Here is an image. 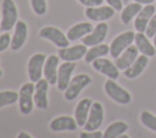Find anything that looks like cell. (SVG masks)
I'll use <instances>...</instances> for the list:
<instances>
[{
  "label": "cell",
  "mask_w": 156,
  "mask_h": 138,
  "mask_svg": "<svg viewBox=\"0 0 156 138\" xmlns=\"http://www.w3.org/2000/svg\"><path fill=\"white\" fill-rule=\"evenodd\" d=\"M135 39V34L132 31L123 32L118 34L110 44V54L113 59H117L128 46L132 45V43Z\"/></svg>",
  "instance_id": "cell-4"
},
{
  "label": "cell",
  "mask_w": 156,
  "mask_h": 138,
  "mask_svg": "<svg viewBox=\"0 0 156 138\" xmlns=\"http://www.w3.org/2000/svg\"><path fill=\"white\" fill-rule=\"evenodd\" d=\"M90 83H91V78H90L88 74H85V73H80V74L74 76V77L71 79V82H69L68 87L66 88V90L63 92L65 99L68 100V101L74 100V99L79 95V93H80L87 85H89Z\"/></svg>",
  "instance_id": "cell-2"
},
{
  "label": "cell",
  "mask_w": 156,
  "mask_h": 138,
  "mask_svg": "<svg viewBox=\"0 0 156 138\" xmlns=\"http://www.w3.org/2000/svg\"><path fill=\"white\" fill-rule=\"evenodd\" d=\"M108 53H110V45L98 44V45H94L90 49H88V51L84 56V60H85V62L91 64L94 60H96L99 57H102V56L107 55Z\"/></svg>",
  "instance_id": "cell-24"
},
{
  "label": "cell",
  "mask_w": 156,
  "mask_h": 138,
  "mask_svg": "<svg viewBox=\"0 0 156 138\" xmlns=\"http://www.w3.org/2000/svg\"><path fill=\"white\" fill-rule=\"evenodd\" d=\"M138 53H139V49L136 48V45L135 46H133V45L128 46L115 61V64L118 67V70H123V71L127 70L136 60V57L139 56Z\"/></svg>",
  "instance_id": "cell-17"
},
{
  "label": "cell",
  "mask_w": 156,
  "mask_h": 138,
  "mask_svg": "<svg viewBox=\"0 0 156 138\" xmlns=\"http://www.w3.org/2000/svg\"><path fill=\"white\" fill-rule=\"evenodd\" d=\"M141 9H143L141 7V4H139V2H135L134 1L132 4H128L122 10V12H121V21H122V23L128 24L132 21V18L136 17V15L140 12Z\"/></svg>",
  "instance_id": "cell-26"
},
{
  "label": "cell",
  "mask_w": 156,
  "mask_h": 138,
  "mask_svg": "<svg viewBox=\"0 0 156 138\" xmlns=\"http://www.w3.org/2000/svg\"><path fill=\"white\" fill-rule=\"evenodd\" d=\"M128 1H129V0H122L123 4H128Z\"/></svg>",
  "instance_id": "cell-39"
},
{
  "label": "cell",
  "mask_w": 156,
  "mask_h": 138,
  "mask_svg": "<svg viewBox=\"0 0 156 138\" xmlns=\"http://www.w3.org/2000/svg\"><path fill=\"white\" fill-rule=\"evenodd\" d=\"M107 29H108L107 23L99 22L88 35H85L84 38H82V43L84 45H87V46H94V45L101 44L104 42V39L106 38Z\"/></svg>",
  "instance_id": "cell-9"
},
{
  "label": "cell",
  "mask_w": 156,
  "mask_h": 138,
  "mask_svg": "<svg viewBox=\"0 0 156 138\" xmlns=\"http://www.w3.org/2000/svg\"><path fill=\"white\" fill-rule=\"evenodd\" d=\"M74 68H76V62H72V61H65L63 64L60 65L57 71V83H56L58 90H62V92L66 90V88L68 87L72 79L71 77Z\"/></svg>",
  "instance_id": "cell-10"
},
{
  "label": "cell",
  "mask_w": 156,
  "mask_h": 138,
  "mask_svg": "<svg viewBox=\"0 0 156 138\" xmlns=\"http://www.w3.org/2000/svg\"><path fill=\"white\" fill-rule=\"evenodd\" d=\"M104 88H105L106 94H107L113 101H116V103H118V104H121V105H127V104H129V103L132 101L130 94H129L124 88H122L121 85H118V84L115 82V79L108 78V79L105 82Z\"/></svg>",
  "instance_id": "cell-3"
},
{
  "label": "cell",
  "mask_w": 156,
  "mask_h": 138,
  "mask_svg": "<svg viewBox=\"0 0 156 138\" xmlns=\"http://www.w3.org/2000/svg\"><path fill=\"white\" fill-rule=\"evenodd\" d=\"M27 37H28V27H27V23L24 21H17L16 26H15V32H13V35L11 38V45L10 48L12 50H20L26 40H27Z\"/></svg>",
  "instance_id": "cell-15"
},
{
  "label": "cell",
  "mask_w": 156,
  "mask_h": 138,
  "mask_svg": "<svg viewBox=\"0 0 156 138\" xmlns=\"http://www.w3.org/2000/svg\"><path fill=\"white\" fill-rule=\"evenodd\" d=\"M11 45V38L9 33H4L0 35V53H2L4 50H6L9 46Z\"/></svg>",
  "instance_id": "cell-31"
},
{
  "label": "cell",
  "mask_w": 156,
  "mask_h": 138,
  "mask_svg": "<svg viewBox=\"0 0 156 138\" xmlns=\"http://www.w3.org/2000/svg\"><path fill=\"white\" fill-rule=\"evenodd\" d=\"M20 98V94L13 90H2L0 92V109L11 104H15Z\"/></svg>",
  "instance_id": "cell-27"
},
{
  "label": "cell",
  "mask_w": 156,
  "mask_h": 138,
  "mask_svg": "<svg viewBox=\"0 0 156 138\" xmlns=\"http://www.w3.org/2000/svg\"><path fill=\"white\" fill-rule=\"evenodd\" d=\"M30 6L34 13L38 16L46 13V0H30Z\"/></svg>",
  "instance_id": "cell-29"
},
{
  "label": "cell",
  "mask_w": 156,
  "mask_h": 138,
  "mask_svg": "<svg viewBox=\"0 0 156 138\" xmlns=\"http://www.w3.org/2000/svg\"><path fill=\"white\" fill-rule=\"evenodd\" d=\"M39 37L43 39L50 40L51 43H54L60 49L69 46V39L67 38V35H65L63 32H61L58 28L52 27V26L43 27L39 31Z\"/></svg>",
  "instance_id": "cell-5"
},
{
  "label": "cell",
  "mask_w": 156,
  "mask_h": 138,
  "mask_svg": "<svg viewBox=\"0 0 156 138\" xmlns=\"http://www.w3.org/2000/svg\"><path fill=\"white\" fill-rule=\"evenodd\" d=\"M58 60H60V56L57 55H50L46 57V61L44 65V77L50 84L57 83Z\"/></svg>",
  "instance_id": "cell-18"
},
{
  "label": "cell",
  "mask_w": 156,
  "mask_h": 138,
  "mask_svg": "<svg viewBox=\"0 0 156 138\" xmlns=\"http://www.w3.org/2000/svg\"><path fill=\"white\" fill-rule=\"evenodd\" d=\"M154 46H155V49H156V34L154 35Z\"/></svg>",
  "instance_id": "cell-37"
},
{
  "label": "cell",
  "mask_w": 156,
  "mask_h": 138,
  "mask_svg": "<svg viewBox=\"0 0 156 138\" xmlns=\"http://www.w3.org/2000/svg\"><path fill=\"white\" fill-rule=\"evenodd\" d=\"M82 5L87 6V7H93V6H100L104 0H78Z\"/></svg>",
  "instance_id": "cell-33"
},
{
  "label": "cell",
  "mask_w": 156,
  "mask_h": 138,
  "mask_svg": "<svg viewBox=\"0 0 156 138\" xmlns=\"http://www.w3.org/2000/svg\"><path fill=\"white\" fill-rule=\"evenodd\" d=\"M93 67L94 70H96L98 72L107 76L111 79H117L119 76V70L116 66V64H113L111 60L108 59H104V57H99L96 60H94L93 62Z\"/></svg>",
  "instance_id": "cell-12"
},
{
  "label": "cell",
  "mask_w": 156,
  "mask_h": 138,
  "mask_svg": "<svg viewBox=\"0 0 156 138\" xmlns=\"http://www.w3.org/2000/svg\"><path fill=\"white\" fill-rule=\"evenodd\" d=\"M128 129V125L123 121H116L111 123L104 132L102 138H118Z\"/></svg>",
  "instance_id": "cell-25"
},
{
  "label": "cell",
  "mask_w": 156,
  "mask_h": 138,
  "mask_svg": "<svg viewBox=\"0 0 156 138\" xmlns=\"http://www.w3.org/2000/svg\"><path fill=\"white\" fill-rule=\"evenodd\" d=\"M118 138H129V137H128L127 134H124V133H123V134H122L121 137H118Z\"/></svg>",
  "instance_id": "cell-38"
},
{
  "label": "cell",
  "mask_w": 156,
  "mask_h": 138,
  "mask_svg": "<svg viewBox=\"0 0 156 138\" xmlns=\"http://www.w3.org/2000/svg\"><path fill=\"white\" fill-rule=\"evenodd\" d=\"M93 105V100L89 98H84L82 99L74 109V118L77 121L78 127H84V125L87 123L88 120V115L90 111V107Z\"/></svg>",
  "instance_id": "cell-19"
},
{
  "label": "cell",
  "mask_w": 156,
  "mask_h": 138,
  "mask_svg": "<svg viewBox=\"0 0 156 138\" xmlns=\"http://www.w3.org/2000/svg\"><path fill=\"white\" fill-rule=\"evenodd\" d=\"M94 28H93V24L90 22H80V23H77V24L72 26L67 31V34L66 35L69 39V42H74V40H78L80 38H84Z\"/></svg>",
  "instance_id": "cell-22"
},
{
  "label": "cell",
  "mask_w": 156,
  "mask_h": 138,
  "mask_svg": "<svg viewBox=\"0 0 156 138\" xmlns=\"http://www.w3.org/2000/svg\"><path fill=\"white\" fill-rule=\"evenodd\" d=\"M140 121L146 128L156 132V116L155 115H152L149 111H143L140 114Z\"/></svg>",
  "instance_id": "cell-28"
},
{
  "label": "cell",
  "mask_w": 156,
  "mask_h": 138,
  "mask_svg": "<svg viewBox=\"0 0 156 138\" xmlns=\"http://www.w3.org/2000/svg\"><path fill=\"white\" fill-rule=\"evenodd\" d=\"M17 138H32L27 132H20L18 134H17Z\"/></svg>",
  "instance_id": "cell-35"
},
{
  "label": "cell",
  "mask_w": 156,
  "mask_h": 138,
  "mask_svg": "<svg viewBox=\"0 0 156 138\" xmlns=\"http://www.w3.org/2000/svg\"><path fill=\"white\" fill-rule=\"evenodd\" d=\"M49 82L45 78L39 79L34 85V105L38 109H46L49 106L48 101V90H49Z\"/></svg>",
  "instance_id": "cell-13"
},
{
  "label": "cell",
  "mask_w": 156,
  "mask_h": 138,
  "mask_svg": "<svg viewBox=\"0 0 156 138\" xmlns=\"http://www.w3.org/2000/svg\"><path fill=\"white\" fill-rule=\"evenodd\" d=\"M145 34L149 37V38H154V35L156 34V13L151 17L147 27H146V31H145Z\"/></svg>",
  "instance_id": "cell-30"
},
{
  "label": "cell",
  "mask_w": 156,
  "mask_h": 138,
  "mask_svg": "<svg viewBox=\"0 0 156 138\" xmlns=\"http://www.w3.org/2000/svg\"><path fill=\"white\" fill-rule=\"evenodd\" d=\"M147 64H149V56L141 54L140 56L136 57V60H135L127 70H124L123 73H124V76H126L127 78H130V79L136 78L138 76H140V74L143 73V71L146 68Z\"/></svg>",
  "instance_id": "cell-21"
},
{
  "label": "cell",
  "mask_w": 156,
  "mask_h": 138,
  "mask_svg": "<svg viewBox=\"0 0 156 138\" xmlns=\"http://www.w3.org/2000/svg\"><path fill=\"white\" fill-rule=\"evenodd\" d=\"M135 2H139V4H144V5H149V4H152V1L155 0H134Z\"/></svg>",
  "instance_id": "cell-36"
},
{
  "label": "cell",
  "mask_w": 156,
  "mask_h": 138,
  "mask_svg": "<svg viewBox=\"0 0 156 138\" xmlns=\"http://www.w3.org/2000/svg\"><path fill=\"white\" fill-rule=\"evenodd\" d=\"M78 125L76 118L71 116H58L51 120L50 122V129L54 132H61V131H74L77 129Z\"/></svg>",
  "instance_id": "cell-20"
},
{
  "label": "cell",
  "mask_w": 156,
  "mask_h": 138,
  "mask_svg": "<svg viewBox=\"0 0 156 138\" xmlns=\"http://www.w3.org/2000/svg\"><path fill=\"white\" fill-rule=\"evenodd\" d=\"M102 120H104V107L100 103L95 101L90 107L87 123L84 125V131H96L101 126Z\"/></svg>",
  "instance_id": "cell-8"
},
{
  "label": "cell",
  "mask_w": 156,
  "mask_h": 138,
  "mask_svg": "<svg viewBox=\"0 0 156 138\" xmlns=\"http://www.w3.org/2000/svg\"><path fill=\"white\" fill-rule=\"evenodd\" d=\"M17 18H18V13H17V7H16L13 0H2L0 29L4 32L12 29L18 21Z\"/></svg>",
  "instance_id": "cell-1"
},
{
  "label": "cell",
  "mask_w": 156,
  "mask_h": 138,
  "mask_svg": "<svg viewBox=\"0 0 156 138\" xmlns=\"http://www.w3.org/2000/svg\"><path fill=\"white\" fill-rule=\"evenodd\" d=\"M20 111L23 115H28L33 110L34 105V84L33 82L24 83L20 89Z\"/></svg>",
  "instance_id": "cell-6"
},
{
  "label": "cell",
  "mask_w": 156,
  "mask_h": 138,
  "mask_svg": "<svg viewBox=\"0 0 156 138\" xmlns=\"http://www.w3.org/2000/svg\"><path fill=\"white\" fill-rule=\"evenodd\" d=\"M155 15V6L152 4H149L146 6H144L140 12L136 15L135 20H134V27L138 32H143L145 33L146 27L151 20V17Z\"/></svg>",
  "instance_id": "cell-16"
},
{
  "label": "cell",
  "mask_w": 156,
  "mask_h": 138,
  "mask_svg": "<svg viewBox=\"0 0 156 138\" xmlns=\"http://www.w3.org/2000/svg\"><path fill=\"white\" fill-rule=\"evenodd\" d=\"M88 49L87 45L84 44H78V45H72V46H67V48H61L58 50V56L60 59H62L63 61H72L76 62L80 59H83L87 54Z\"/></svg>",
  "instance_id": "cell-14"
},
{
  "label": "cell",
  "mask_w": 156,
  "mask_h": 138,
  "mask_svg": "<svg viewBox=\"0 0 156 138\" xmlns=\"http://www.w3.org/2000/svg\"><path fill=\"white\" fill-rule=\"evenodd\" d=\"M106 2H107L111 7H113L116 11H121V10H122V5H123L122 0H106Z\"/></svg>",
  "instance_id": "cell-34"
},
{
  "label": "cell",
  "mask_w": 156,
  "mask_h": 138,
  "mask_svg": "<svg viewBox=\"0 0 156 138\" xmlns=\"http://www.w3.org/2000/svg\"><path fill=\"white\" fill-rule=\"evenodd\" d=\"M115 9L111 7L110 5L107 6H93V7H87L84 13L85 16L91 20V21H96V22H104L106 20H110L111 17H113L115 15Z\"/></svg>",
  "instance_id": "cell-11"
},
{
  "label": "cell",
  "mask_w": 156,
  "mask_h": 138,
  "mask_svg": "<svg viewBox=\"0 0 156 138\" xmlns=\"http://www.w3.org/2000/svg\"><path fill=\"white\" fill-rule=\"evenodd\" d=\"M46 57L48 56L45 54L37 53L29 59L27 71H28L30 82L37 83L39 79H41V76L44 74V65H45Z\"/></svg>",
  "instance_id": "cell-7"
},
{
  "label": "cell",
  "mask_w": 156,
  "mask_h": 138,
  "mask_svg": "<svg viewBox=\"0 0 156 138\" xmlns=\"http://www.w3.org/2000/svg\"><path fill=\"white\" fill-rule=\"evenodd\" d=\"M2 76V71H1V68H0V77Z\"/></svg>",
  "instance_id": "cell-40"
},
{
  "label": "cell",
  "mask_w": 156,
  "mask_h": 138,
  "mask_svg": "<svg viewBox=\"0 0 156 138\" xmlns=\"http://www.w3.org/2000/svg\"><path fill=\"white\" fill-rule=\"evenodd\" d=\"M134 42H135V45H136V48L139 49V51L143 54V55H146V56H154L155 54H156V49H155V46L150 43V40H149V37L145 34V33H143V32H138L136 34H135V39H134Z\"/></svg>",
  "instance_id": "cell-23"
},
{
  "label": "cell",
  "mask_w": 156,
  "mask_h": 138,
  "mask_svg": "<svg viewBox=\"0 0 156 138\" xmlns=\"http://www.w3.org/2000/svg\"><path fill=\"white\" fill-rule=\"evenodd\" d=\"M102 134L100 131H83L79 133V138H102Z\"/></svg>",
  "instance_id": "cell-32"
}]
</instances>
